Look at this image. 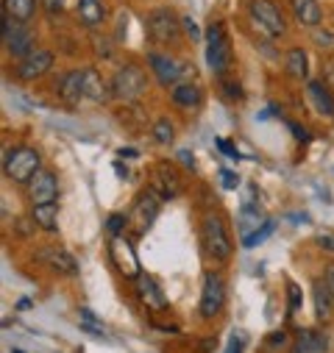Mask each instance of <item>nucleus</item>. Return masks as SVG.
<instances>
[{"label": "nucleus", "instance_id": "1", "mask_svg": "<svg viewBox=\"0 0 334 353\" xmlns=\"http://www.w3.org/2000/svg\"><path fill=\"white\" fill-rule=\"evenodd\" d=\"M142 26H145L148 39H150L153 45H159V48H179V45H181V31H184V26H181V17H179L170 6H156V9H150V12L145 14Z\"/></svg>", "mask_w": 334, "mask_h": 353}, {"label": "nucleus", "instance_id": "2", "mask_svg": "<svg viewBox=\"0 0 334 353\" xmlns=\"http://www.w3.org/2000/svg\"><path fill=\"white\" fill-rule=\"evenodd\" d=\"M201 245H204V253L217 264H226L234 256V239L228 234V223L223 214L209 212L201 217Z\"/></svg>", "mask_w": 334, "mask_h": 353}, {"label": "nucleus", "instance_id": "3", "mask_svg": "<svg viewBox=\"0 0 334 353\" xmlns=\"http://www.w3.org/2000/svg\"><path fill=\"white\" fill-rule=\"evenodd\" d=\"M206 64L209 72L215 78L228 75L231 64H234V48H231V37L223 20H212L206 26Z\"/></svg>", "mask_w": 334, "mask_h": 353}, {"label": "nucleus", "instance_id": "4", "mask_svg": "<svg viewBox=\"0 0 334 353\" xmlns=\"http://www.w3.org/2000/svg\"><path fill=\"white\" fill-rule=\"evenodd\" d=\"M42 170V156L37 148L31 145H17V148H6L3 150V175L17 184V187H28L34 181V175Z\"/></svg>", "mask_w": 334, "mask_h": 353}, {"label": "nucleus", "instance_id": "5", "mask_svg": "<svg viewBox=\"0 0 334 353\" xmlns=\"http://www.w3.org/2000/svg\"><path fill=\"white\" fill-rule=\"evenodd\" d=\"M145 64L153 72L156 83L164 86V90H170V86L181 83L187 75H193V61L190 64L187 61H179L176 56H170L167 50H150L145 56Z\"/></svg>", "mask_w": 334, "mask_h": 353}, {"label": "nucleus", "instance_id": "6", "mask_svg": "<svg viewBox=\"0 0 334 353\" xmlns=\"http://www.w3.org/2000/svg\"><path fill=\"white\" fill-rule=\"evenodd\" d=\"M245 12H248V20L257 26V31H262L268 39H279L287 34V20L273 0H248Z\"/></svg>", "mask_w": 334, "mask_h": 353}, {"label": "nucleus", "instance_id": "7", "mask_svg": "<svg viewBox=\"0 0 334 353\" xmlns=\"http://www.w3.org/2000/svg\"><path fill=\"white\" fill-rule=\"evenodd\" d=\"M109 83H112V98L115 101L134 103L148 90V72L139 64H123V67H117V72L112 75Z\"/></svg>", "mask_w": 334, "mask_h": 353}, {"label": "nucleus", "instance_id": "8", "mask_svg": "<svg viewBox=\"0 0 334 353\" xmlns=\"http://www.w3.org/2000/svg\"><path fill=\"white\" fill-rule=\"evenodd\" d=\"M3 53L12 59H26L28 53H34L37 48V34L31 28V23H20L3 14Z\"/></svg>", "mask_w": 334, "mask_h": 353}, {"label": "nucleus", "instance_id": "9", "mask_svg": "<svg viewBox=\"0 0 334 353\" xmlns=\"http://www.w3.org/2000/svg\"><path fill=\"white\" fill-rule=\"evenodd\" d=\"M226 279L220 270H206L204 273V287H201V301H198V317L201 320H215L223 306H226Z\"/></svg>", "mask_w": 334, "mask_h": 353}, {"label": "nucleus", "instance_id": "10", "mask_svg": "<svg viewBox=\"0 0 334 353\" xmlns=\"http://www.w3.org/2000/svg\"><path fill=\"white\" fill-rule=\"evenodd\" d=\"M161 195L156 192V190H142L139 195H137V201H134V206H131V212H128V217H131V228L142 236L145 231H150V225L156 223V217H159V212H161Z\"/></svg>", "mask_w": 334, "mask_h": 353}, {"label": "nucleus", "instance_id": "11", "mask_svg": "<svg viewBox=\"0 0 334 353\" xmlns=\"http://www.w3.org/2000/svg\"><path fill=\"white\" fill-rule=\"evenodd\" d=\"M56 64V56L45 48H37L34 53H28L26 59H17L14 64V78L23 81V83H34L39 78H45Z\"/></svg>", "mask_w": 334, "mask_h": 353}, {"label": "nucleus", "instance_id": "12", "mask_svg": "<svg viewBox=\"0 0 334 353\" xmlns=\"http://www.w3.org/2000/svg\"><path fill=\"white\" fill-rule=\"evenodd\" d=\"M37 261L50 268L56 276H67V279L78 276V259L61 245H42L37 250Z\"/></svg>", "mask_w": 334, "mask_h": 353}, {"label": "nucleus", "instance_id": "13", "mask_svg": "<svg viewBox=\"0 0 334 353\" xmlns=\"http://www.w3.org/2000/svg\"><path fill=\"white\" fill-rule=\"evenodd\" d=\"M134 292H137V298H139V303L145 309H150V312H170V301H167L161 284L150 273H139L134 279Z\"/></svg>", "mask_w": 334, "mask_h": 353}, {"label": "nucleus", "instance_id": "14", "mask_svg": "<svg viewBox=\"0 0 334 353\" xmlns=\"http://www.w3.org/2000/svg\"><path fill=\"white\" fill-rule=\"evenodd\" d=\"M109 256L115 261V268L126 279H137L142 273L139 270V259H137V248L126 236H109Z\"/></svg>", "mask_w": 334, "mask_h": 353}, {"label": "nucleus", "instance_id": "15", "mask_svg": "<svg viewBox=\"0 0 334 353\" xmlns=\"http://www.w3.org/2000/svg\"><path fill=\"white\" fill-rule=\"evenodd\" d=\"M26 192H28L31 206H37V203H56L59 201V175L53 170L42 167L34 175V181L26 187Z\"/></svg>", "mask_w": 334, "mask_h": 353}, {"label": "nucleus", "instance_id": "16", "mask_svg": "<svg viewBox=\"0 0 334 353\" xmlns=\"http://www.w3.org/2000/svg\"><path fill=\"white\" fill-rule=\"evenodd\" d=\"M150 190H156L161 195V201H173L179 192H181V179L179 172L167 164V161H159L153 170H150Z\"/></svg>", "mask_w": 334, "mask_h": 353}, {"label": "nucleus", "instance_id": "17", "mask_svg": "<svg viewBox=\"0 0 334 353\" xmlns=\"http://www.w3.org/2000/svg\"><path fill=\"white\" fill-rule=\"evenodd\" d=\"M306 98L312 103V109L326 117V120H334V90L323 81V78H309L306 81Z\"/></svg>", "mask_w": 334, "mask_h": 353}, {"label": "nucleus", "instance_id": "18", "mask_svg": "<svg viewBox=\"0 0 334 353\" xmlns=\"http://www.w3.org/2000/svg\"><path fill=\"white\" fill-rule=\"evenodd\" d=\"M56 95L64 106L75 109L84 101V72L81 70H67L64 75L56 78Z\"/></svg>", "mask_w": 334, "mask_h": 353}, {"label": "nucleus", "instance_id": "19", "mask_svg": "<svg viewBox=\"0 0 334 353\" xmlns=\"http://www.w3.org/2000/svg\"><path fill=\"white\" fill-rule=\"evenodd\" d=\"M84 72V101L90 103H104L112 98V83L101 75V70L95 67H81Z\"/></svg>", "mask_w": 334, "mask_h": 353}, {"label": "nucleus", "instance_id": "20", "mask_svg": "<svg viewBox=\"0 0 334 353\" xmlns=\"http://www.w3.org/2000/svg\"><path fill=\"white\" fill-rule=\"evenodd\" d=\"M75 14H78V23L90 31L106 26V20H109V9H106L104 0H78Z\"/></svg>", "mask_w": 334, "mask_h": 353}, {"label": "nucleus", "instance_id": "21", "mask_svg": "<svg viewBox=\"0 0 334 353\" xmlns=\"http://www.w3.org/2000/svg\"><path fill=\"white\" fill-rule=\"evenodd\" d=\"M170 101H173V106H179L184 112H195V109L204 106V90L198 83L181 81V83L170 86Z\"/></svg>", "mask_w": 334, "mask_h": 353}, {"label": "nucleus", "instance_id": "22", "mask_svg": "<svg viewBox=\"0 0 334 353\" xmlns=\"http://www.w3.org/2000/svg\"><path fill=\"white\" fill-rule=\"evenodd\" d=\"M287 6L293 12V20L298 26H304V28L315 31L323 23V9H320L317 0H287Z\"/></svg>", "mask_w": 334, "mask_h": 353}, {"label": "nucleus", "instance_id": "23", "mask_svg": "<svg viewBox=\"0 0 334 353\" xmlns=\"http://www.w3.org/2000/svg\"><path fill=\"white\" fill-rule=\"evenodd\" d=\"M312 301H315V317L317 323H331L334 320V295L326 284V279H315L312 281Z\"/></svg>", "mask_w": 334, "mask_h": 353}, {"label": "nucleus", "instance_id": "24", "mask_svg": "<svg viewBox=\"0 0 334 353\" xmlns=\"http://www.w3.org/2000/svg\"><path fill=\"white\" fill-rule=\"evenodd\" d=\"M326 350H328V336L323 331L304 328V331L295 334L290 353H326Z\"/></svg>", "mask_w": 334, "mask_h": 353}, {"label": "nucleus", "instance_id": "25", "mask_svg": "<svg viewBox=\"0 0 334 353\" xmlns=\"http://www.w3.org/2000/svg\"><path fill=\"white\" fill-rule=\"evenodd\" d=\"M31 220L37 223L39 231L53 234L59 228V201L56 203H37V206H31Z\"/></svg>", "mask_w": 334, "mask_h": 353}, {"label": "nucleus", "instance_id": "26", "mask_svg": "<svg viewBox=\"0 0 334 353\" xmlns=\"http://www.w3.org/2000/svg\"><path fill=\"white\" fill-rule=\"evenodd\" d=\"M39 0H3V14L20 23H31L39 12Z\"/></svg>", "mask_w": 334, "mask_h": 353}, {"label": "nucleus", "instance_id": "27", "mask_svg": "<svg viewBox=\"0 0 334 353\" xmlns=\"http://www.w3.org/2000/svg\"><path fill=\"white\" fill-rule=\"evenodd\" d=\"M284 72L293 81H304L309 75V59H306L304 48H290L284 53Z\"/></svg>", "mask_w": 334, "mask_h": 353}, {"label": "nucleus", "instance_id": "28", "mask_svg": "<svg viewBox=\"0 0 334 353\" xmlns=\"http://www.w3.org/2000/svg\"><path fill=\"white\" fill-rule=\"evenodd\" d=\"M150 134H153V142H156V145H173V139H176V125L167 120V117H159V120L153 123Z\"/></svg>", "mask_w": 334, "mask_h": 353}, {"label": "nucleus", "instance_id": "29", "mask_svg": "<svg viewBox=\"0 0 334 353\" xmlns=\"http://www.w3.org/2000/svg\"><path fill=\"white\" fill-rule=\"evenodd\" d=\"M273 228H276V223H273V220H262V225H259V228H254L248 236H242V248H257V245H262V242L273 234Z\"/></svg>", "mask_w": 334, "mask_h": 353}, {"label": "nucleus", "instance_id": "30", "mask_svg": "<svg viewBox=\"0 0 334 353\" xmlns=\"http://www.w3.org/2000/svg\"><path fill=\"white\" fill-rule=\"evenodd\" d=\"M128 228H131V217L126 212H112L106 217V234L109 236H123Z\"/></svg>", "mask_w": 334, "mask_h": 353}, {"label": "nucleus", "instance_id": "31", "mask_svg": "<svg viewBox=\"0 0 334 353\" xmlns=\"http://www.w3.org/2000/svg\"><path fill=\"white\" fill-rule=\"evenodd\" d=\"M217 83H220V95L228 101V103H239L242 98H245V92H242V83L239 81H231V78H217Z\"/></svg>", "mask_w": 334, "mask_h": 353}, {"label": "nucleus", "instance_id": "32", "mask_svg": "<svg viewBox=\"0 0 334 353\" xmlns=\"http://www.w3.org/2000/svg\"><path fill=\"white\" fill-rule=\"evenodd\" d=\"M265 350H271V353L293 350V339H290V334H287V331H273V334H268V339H265Z\"/></svg>", "mask_w": 334, "mask_h": 353}, {"label": "nucleus", "instance_id": "33", "mask_svg": "<svg viewBox=\"0 0 334 353\" xmlns=\"http://www.w3.org/2000/svg\"><path fill=\"white\" fill-rule=\"evenodd\" d=\"M304 306V295H301V290H298V284H287V314L293 317L298 309Z\"/></svg>", "mask_w": 334, "mask_h": 353}, {"label": "nucleus", "instance_id": "34", "mask_svg": "<svg viewBox=\"0 0 334 353\" xmlns=\"http://www.w3.org/2000/svg\"><path fill=\"white\" fill-rule=\"evenodd\" d=\"M259 220V212L257 209H250V206H245L242 212H239V228H242V236L248 234V228H259L262 223H257Z\"/></svg>", "mask_w": 334, "mask_h": 353}, {"label": "nucleus", "instance_id": "35", "mask_svg": "<svg viewBox=\"0 0 334 353\" xmlns=\"http://www.w3.org/2000/svg\"><path fill=\"white\" fill-rule=\"evenodd\" d=\"M315 242H317V248H320L323 253H331V256H334V231H328V228L317 231V234H315Z\"/></svg>", "mask_w": 334, "mask_h": 353}, {"label": "nucleus", "instance_id": "36", "mask_svg": "<svg viewBox=\"0 0 334 353\" xmlns=\"http://www.w3.org/2000/svg\"><path fill=\"white\" fill-rule=\"evenodd\" d=\"M220 184H223L226 190H237V187H239V175H237L234 170H220Z\"/></svg>", "mask_w": 334, "mask_h": 353}, {"label": "nucleus", "instance_id": "37", "mask_svg": "<svg viewBox=\"0 0 334 353\" xmlns=\"http://www.w3.org/2000/svg\"><path fill=\"white\" fill-rule=\"evenodd\" d=\"M42 3V9H45V14H59V12H64V6H67V0H39Z\"/></svg>", "mask_w": 334, "mask_h": 353}, {"label": "nucleus", "instance_id": "38", "mask_svg": "<svg viewBox=\"0 0 334 353\" xmlns=\"http://www.w3.org/2000/svg\"><path fill=\"white\" fill-rule=\"evenodd\" d=\"M242 347H245V336L242 334H234L228 339V345H226V353H242Z\"/></svg>", "mask_w": 334, "mask_h": 353}, {"label": "nucleus", "instance_id": "39", "mask_svg": "<svg viewBox=\"0 0 334 353\" xmlns=\"http://www.w3.org/2000/svg\"><path fill=\"white\" fill-rule=\"evenodd\" d=\"M320 78L334 90V59H326V61H323V75H320Z\"/></svg>", "mask_w": 334, "mask_h": 353}, {"label": "nucleus", "instance_id": "40", "mask_svg": "<svg viewBox=\"0 0 334 353\" xmlns=\"http://www.w3.org/2000/svg\"><path fill=\"white\" fill-rule=\"evenodd\" d=\"M217 148L226 153V159H234V161H237V159H242V156H239V150H237L231 142H226V139H217Z\"/></svg>", "mask_w": 334, "mask_h": 353}, {"label": "nucleus", "instance_id": "41", "mask_svg": "<svg viewBox=\"0 0 334 353\" xmlns=\"http://www.w3.org/2000/svg\"><path fill=\"white\" fill-rule=\"evenodd\" d=\"M181 26H184V31H187L195 42L201 39V31H198V26H195V20H193V17H181Z\"/></svg>", "mask_w": 334, "mask_h": 353}, {"label": "nucleus", "instance_id": "42", "mask_svg": "<svg viewBox=\"0 0 334 353\" xmlns=\"http://www.w3.org/2000/svg\"><path fill=\"white\" fill-rule=\"evenodd\" d=\"M179 161L184 164V167H190V170H195V156H193V150H179Z\"/></svg>", "mask_w": 334, "mask_h": 353}, {"label": "nucleus", "instance_id": "43", "mask_svg": "<svg viewBox=\"0 0 334 353\" xmlns=\"http://www.w3.org/2000/svg\"><path fill=\"white\" fill-rule=\"evenodd\" d=\"M290 131H293V137H295V139H301V142H309V134H306V128H304V125H295V123H290Z\"/></svg>", "mask_w": 334, "mask_h": 353}, {"label": "nucleus", "instance_id": "44", "mask_svg": "<svg viewBox=\"0 0 334 353\" xmlns=\"http://www.w3.org/2000/svg\"><path fill=\"white\" fill-rule=\"evenodd\" d=\"M323 279H326V284H328V290L334 295V264H328V268L323 270Z\"/></svg>", "mask_w": 334, "mask_h": 353}, {"label": "nucleus", "instance_id": "45", "mask_svg": "<svg viewBox=\"0 0 334 353\" xmlns=\"http://www.w3.org/2000/svg\"><path fill=\"white\" fill-rule=\"evenodd\" d=\"M315 39L320 42V48H323V42H328L326 48H334V34H315Z\"/></svg>", "mask_w": 334, "mask_h": 353}, {"label": "nucleus", "instance_id": "46", "mask_svg": "<svg viewBox=\"0 0 334 353\" xmlns=\"http://www.w3.org/2000/svg\"><path fill=\"white\" fill-rule=\"evenodd\" d=\"M117 156H123V159H137V150H131V148H120Z\"/></svg>", "mask_w": 334, "mask_h": 353}]
</instances>
